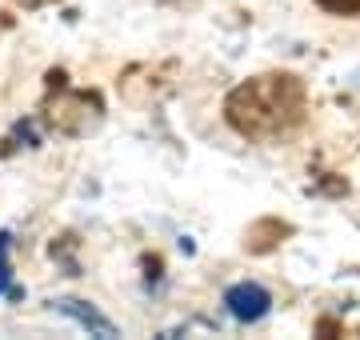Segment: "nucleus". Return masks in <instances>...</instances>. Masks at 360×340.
I'll list each match as a JSON object with an SVG mask.
<instances>
[{
    "instance_id": "obj_5",
    "label": "nucleus",
    "mask_w": 360,
    "mask_h": 340,
    "mask_svg": "<svg viewBox=\"0 0 360 340\" xmlns=\"http://www.w3.org/2000/svg\"><path fill=\"white\" fill-rule=\"evenodd\" d=\"M8 276H13V268H8V233H0V292L8 288Z\"/></svg>"
},
{
    "instance_id": "obj_4",
    "label": "nucleus",
    "mask_w": 360,
    "mask_h": 340,
    "mask_svg": "<svg viewBox=\"0 0 360 340\" xmlns=\"http://www.w3.org/2000/svg\"><path fill=\"white\" fill-rule=\"evenodd\" d=\"M316 4L333 16H360V0H316Z\"/></svg>"
},
{
    "instance_id": "obj_2",
    "label": "nucleus",
    "mask_w": 360,
    "mask_h": 340,
    "mask_svg": "<svg viewBox=\"0 0 360 340\" xmlns=\"http://www.w3.org/2000/svg\"><path fill=\"white\" fill-rule=\"evenodd\" d=\"M224 308H229L240 325H257L272 313V292L257 280H240V285L224 288Z\"/></svg>"
},
{
    "instance_id": "obj_6",
    "label": "nucleus",
    "mask_w": 360,
    "mask_h": 340,
    "mask_svg": "<svg viewBox=\"0 0 360 340\" xmlns=\"http://www.w3.org/2000/svg\"><path fill=\"white\" fill-rule=\"evenodd\" d=\"M16 4H25V8H40L44 0H16Z\"/></svg>"
},
{
    "instance_id": "obj_3",
    "label": "nucleus",
    "mask_w": 360,
    "mask_h": 340,
    "mask_svg": "<svg viewBox=\"0 0 360 340\" xmlns=\"http://www.w3.org/2000/svg\"><path fill=\"white\" fill-rule=\"evenodd\" d=\"M52 308L60 316H68L72 325H80L89 336H101V340H112V336H120V328L108 320V316L96 308V304H89V301H72V296H60V301H52Z\"/></svg>"
},
{
    "instance_id": "obj_1",
    "label": "nucleus",
    "mask_w": 360,
    "mask_h": 340,
    "mask_svg": "<svg viewBox=\"0 0 360 340\" xmlns=\"http://www.w3.org/2000/svg\"><path fill=\"white\" fill-rule=\"evenodd\" d=\"M309 117V89L292 72H264L240 80L224 96V120L245 140H284Z\"/></svg>"
}]
</instances>
